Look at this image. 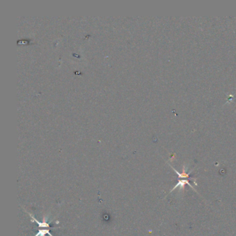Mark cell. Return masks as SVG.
<instances>
[{
	"mask_svg": "<svg viewBox=\"0 0 236 236\" xmlns=\"http://www.w3.org/2000/svg\"><path fill=\"white\" fill-rule=\"evenodd\" d=\"M28 214L30 215V217H31V221H32V222H36V223L37 224V226H38L39 227L49 228V229H56V227H51V226H50V224H48V223H47V222H44V221L43 222H39L38 220H37V219L36 218H35V217H34L33 215H31V213H28Z\"/></svg>",
	"mask_w": 236,
	"mask_h": 236,
	"instance_id": "cell-1",
	"label": "cell"
},
{
	"mask_svg": "<svg viewBox=\"0 0 236 236\" xmlns=\"http://www.w3.org/2000/svg\"><path fill=\"white\" fill-rule=\"evenodd\" d=\"M186 184H188V185L190 187H191V188H192V189H193L195 192H197V191H195V190L194 189L193 187H192V186H191V184L189 183L188 180H179L178 184H177V185H176V186H175L174 187H173V188L171 190V191H170V192H172L173 191H174L175 189H176L177 188H180V189L184 190V186H185Z\"/></svg>",
	"mask_w": 236,
	"mask_h": 236,
	"instance_id": "cell-2",
	"label": "cell"
},
{
	"mask_svg": "<svg viewBox=\"0 0 236 236\" xmlns=\"http://www.w3.org/2000/svg\"><path fill=\"white\" fill-rule=\"evenodd\" d=\"M46 234H48L49 236H53L51 234L49 229H44V230H40L39 232L35 236H44Z\"/></svg>",
	"mask_w": 236,
	"mask_h": 236,
	"instance_id": "cell-3",
	"label": "cell"
}]
</instances>
